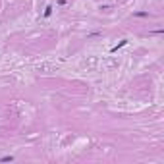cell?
<instances>
[{"label": "cell", "mask_w": 164, "mask_h": 164, "mask_svg": "<svg viewBox=\"0 0 164 164\" xmlns=\"http://www.w3.org/2000/svg\"><path fill=\"white\" fill-rule=\"evenodd\" d=\"M12 160H14V157H2L0 158V162H12Z\"/></svg>", "instance_id": "6da1fadb"}]
</instances>
